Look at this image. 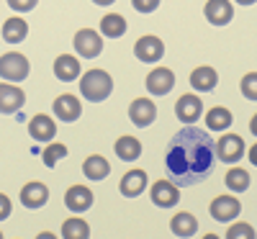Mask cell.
Segmentation results:
<instances>
[{"mask_svg": "<svg viewBox=\"0 0 257 239\" xmlns=\"http://www.w3.org/2000/svg\"><path fill=\"white\" fill-rule=\"evenodd\" d=\"M216 162V142L198 126H185L165 149V167L175 185H196L206 180Z\"/></svg>", "mask_w": 257, "mask_h": 239, "instance_id": "1", "label": "cell"}, {"mask_svg": "<svg viewBox=\"0 0 257 239\" xmlns=\"http://www.w3.org/2000/svg\"><path fill=\"white\" fill-rule=\"evenodd\" d=\"M80 93H82L85 100L100 103L113 93V80L105 70H88L80 80Z\"/></svg>", "mask_w": 257, "mask_h": 239, "instance_id": "2", "label": "cell"}, {"mask_svg": "<svg viewBox=\"0 0 257 239\" xmlns=\"http://www.w3.org/2000/svg\"><path fill=\"white\" fill-rule=\"evenodd\" d=\"M29 70H31V64L24 54H18V52H8L0 57V77L8 80V82H21V80H26L29 77Z\"/></svg>", "mask_w": 257, "mask_h": 239, "instance_id": "3", "label": "cell"}, {"mask_svg": "<svg viewBox=\"0 0 257 239\" xmlns=\"http://www.w3.org/2000/svg\"><path fill=\"white\" fill-rule=\"evenodd\" d=\"M72 44H75L77 54L85 57V59H93V57H98L103 52V39H100V34L95 29H80L75 34Z\"/></svg>", "mask_w": 257, "mask_h": 239, "instance_id": "4", "label": "cell"}, {"mask_svg": "<svg viewBox=\"0 0 257 239\" xmlns=\"http://www.w3.org/2000/svg\"><path fill=\"white\" fill-rule=\"evenodd\" d=\"M242 211V203L234 198V195H216V198L211 201V216L216 221L226 224V221H234Z\"/></svg>", "mask_w": 257, "mask_h": 239, "instance_id": "5", "label": "cell"}, {"mask_svg": "<svg viewBox=\"0 0 257 239\" xmlns=\"http://www.w3.org/2000/svg\"><path fill=\"white\" fill-rule=\"evenodd\" d=\"M147 90L152 95H167L170 90L175 88V72L170 67H155L152 72L147 75Z\"/></svg>", "mask_w": 257, "mask_h": 239, "instance_id": "6", "label": "cell"}, {"mask_svg": "<svg viewBox=\"0 0 257 239\" xmlns=\"http://www.w3.org/2000/svg\"><path fill=\"white\" fill-rule=\"evenodd\" d=\"M244 155V139L237 137V134H224L219 142H216V157H221V162H239Z\"/></svg>", "mask_w": 257, "mask_h": 239, "instance_id": "7", "label": "cell"}, {"mask_svg": "<svg viewBox=\"0 0 257 239\" xmlns=\"http://www.w3.org/2000/svg\"><path fill=\"white\" fill-rule=\"evenodd\" d=\"M26 103V93L11 82H0V113H16Z\"/></svg>", "mask_w": 257, "mask_h": 239, "instance_id": "8", "label": "cell"}, {"mask_svg": "<svg viewBox=\"0 0 257 239\" xmlns=\"http://www.w3.org/2000/svg\"><path fill=\"white\" fill-rule=\"evenodd\" d=\"M149 195H152V203L160 208H170L180 201V190L173 180H157L152 190H149Z\"/></svg>", "mask_w": 257, "mask_h": 239, "instance_id": "9", "label": "cell"}, {"mask_svg": "<svg viewBox=\"0 0 257 239\" xmlns=\"http://www.w3.org/2000/svg\"><path fill=\"white\" fill-rule=\"evenodd\" d=\"M128 118H132L134 126L144 129L157 118V105L149 100V98H137L132 105H128Z\"/></svg>", "mask_w": 257, "mask_h": 239, "instance_id": "10", "label": "cell"}, {"mask_svg": "<svg viewBox=\"0 0 257 239\" xmlns=\"http://www.w3.org/2000/svg\"><path fill=\"white\" fill-rule=\"evenodd\" d=\"M175 113L183 124H196L203 113V100L198 95H193V93L180 95V100L175 103Z\"/></svg>", "mask_w": 257, "mask_h": 239, "instance_id": "11", "label": "cell"}, {"mask_svg": "<svg viewBox=\"0 0 257 239\" xmlns=\"http://www.w3.org/2000/svg\"><path fill=\"white\" fill-rule=\"evenodd\" d=\"M52 108H54L57 118H59V121H64V124H72V121H77V118H80V113H82V105H80V100H77L75 95H70V93L59 95V98L52 103Z\"/></svg>", "mask_w": 257, "mask_h": 239, "instance_id": "12", "label": "cell"}, {"mask_svg": "<svg viewBox=\"0 0 257 239\" xmlns=\"http://www.w3.org/2000/svg\"><path fill=\"white\" fill-rule=\"evenodd\" d=\"M64 206L75 213H82L93 206V190L88 185H72L67 193H64Z\"/></svg>", "mask_w": 257, "mask_h": 239, "instance_id": "13", "label": "cell"}, {"mask_svg": "<svg viewBox=\"0 0 257 239\" xmlns=\"http://www.w3.org/2000/svg\"><path fill=\"white\" fill-rule=\"evenodd\" d=\"M134 54L142 62H160L162 54H165V44H162V39H157V36H142L134 44Z\"/></svg>", "mask_w": 257, "mask_h": 239, "instance_id": "14", "label": "cell"}, {"mask_svg": "<svg viewBox=\"0 0 257 239\" xmlns=\"http://www.w3.org/2000/svg\"><path fill=\"white\" fill-rule=\"evenodd\" d=\"M49 201V188L44 183H26L24 188H21V203H24L26 208H41Z\"/></svg>", "mask_w": 257, "mask_h": 239, "instance_id": "15", "label": "cell"}, {"mask_svg": "<svg viewBox=\"0 0 257 239\" xmlns=\"http://www.w3.org/2000/svg\"><path fill=\"white\" fill-rule=\"evenodd\" d=\"M29 134H31V139H36V142H52L54 134H57V124H54L52 116L39 113V116H34V118L29 121Z\"/></svg>", "mask_w": 257, "mask_h": 239, "instance_id": "16", "label": "cell"}, {"mask_svg": "<svg viewBox=\"0 0 257 239\" xmlns=\"http://www.w3.org/2000/svg\"><path fill=\"white\" fill-rule=\"evenodd\" d=\"M144 188H147V172L144 170H128L118 183V190L126 198H137V195L144 193Z\"/></svg>", "mask_w": 257, "mask_h": 239, "instance_id": "17", "label": "cell"}, {"mask_svg": "<svg viewBox=\"0 0 257 239\" xmlns=\"http://www.w3.org/2000/svg\"><path fill=\"white\" fill-rule=\"evenodd\" d=\"M203 13H206V18L211 21L213 26H226L229 21L234 18V8H231L229 0H208Z\"/></svg>", "mask_w": 257, "mask_h": 239, "instance_id": "18", "label": "cell"}, {"mask_svg": "<svg viewBox=\"0 0 257 239\" xmlns=\"http://www.w3.org/2000/svg\"><path fill=\"white\" fill-rule=\"evenodd\" d=\"M216 82H219V75H216V70L213 67H196L190 72V85L196 88L198 93H211L213 88H216Z\"/></svg>", "mask_w": 257, "mask_h": 239, "instance_id": "19", "label": "cell"}, {"mask_svg": "<svg viewBox=\"0 0 257 239\" xmlns=\"http://www.w3.org/2000/svg\"><path fill=\"white\" fill-rule=\"evenodd\" d=\"M54 75H57V80H62V82L77 80V75H80V62H77V57H72V54H59L57 62H54Z\"/></svg>", "mask_w": 257, "mask_h": 239, "instance_id": "20", "label": "cell"}, {"mask_svg": "<svg viewBox=\"0 0 257 239\" xmlns=\"http://www.w3.org/2000/svg\"><path fill=\"white\" fill-rule=\"evenodd\" d=\"M170 229H173V234L175 236H193L198 231V219L193 213H188V211H180V213H175L173 216V221H170Z\"/></svg>", "mask_w": 257, "mask_h": 239, "instance_id": "21", "label": "cell"}, {"mask_svg": "<svg viewBox=\"0 0 257 239\" xmlns=\"http://www.w3.org/2000/svg\"><path fill=\"white\" fill-rule=\"evenodd\" d=\"M82 172H85V178L88 180H105L108 178V172H111V165H108V160L105 157H100V155H90L88 160H85V165H82Z\"/></svg>", "mask_w": 257, "mask_h": 239, "instance_id": "22", "label": "cell"}, {"mask_svg": "<svg viewBox=\"0 0 257 239\" xmlns=\"http://www.w3.org/2000/svg\"><path fill=\"white\" fill-rule=\"evenodd\" d=\"M26 36H29V24L24 18L13 16V18H8L3 24V39L8 41V44H21Z\"/></svg>", "mask_w": 257, "mask_h": 239, "instance_id": "23", "label": "cell"}, {"mask_svg": "<svg viewBox=\"0 0 257 239\" xmlns=\"http://www.w3.org/2000/svg\"><path fill=\"white\" fill-rule=\"evenodd\" d=\"M113 149H116L118 160L134 162V160H139V155H142V142L134 139V137H118V142L113 144Z\"/></svg>", "mask_w": 257, "mask_h": 239, "instance_id": "24", "label": "cell"}, {"mask_svg": "<svg viewBox=\"0 0 257 239\" xmlns=\"http://www.w3.org/2000/svg\"><path fill=\"white\" fill-rule=\"evenodd\" d=\"M100 34L103 36H108V39H118L126 34V18L118 16V13H108V16H103L100 21Z\"/></svg>", "mask_w": 257, "mask_h": 239, "instance_id": "25", "label": "cell"}, {"mask_svg": "<svg viewBox=\"0 0 257 239\" xmlns=\"http://www.w3.org/2000/svg\"><path fill=\"white\" fill-rule=\"evenodd\" d=\"M206 126L211 129V132H224V129L231 126V111L224 108V105L211 108V111L206 113Z\"/></svg>", "mask_w": 257, "mask_h": 239, "instance_id": "26", "label": "cell"}, {"mask_svg": "<svg viewBox=\"0 0 257 239\" xmlns=\"http://www.w3.org/2000/svg\"><path fill=\"white\" fill-rule=\"evenodd\" d=\"M62 239H90V226L77 216H72L62 224Z\"/></svg>", "mask_w": 257, "mask_h": 239, "instance_id": "27", "label": "cell"}, {"mask_svg": "<svg viewBox=\"0 0 257 239\" xmlns=\"http://www.w3.org/2000/svg\"><path fill=\"white\" fill-rule=\"evenodd\" d=\"M226 188L234 190V193H244L249 188V172L242 170V167H231L226 172Z\"/></svg>", "mask_w": 257, "mask_h": 239, "instance_id": "28", "label": "cell"}, {"mask_svg": "<svg viewBox=\"0 0 257 239\" xmlns=\"http://www.w3.org/2000/svg\"><path fill=\"white\" fill-rule=\"evenodd\" d=\"M64 157H67V147L59 144V142L49 144V147L44 149V155H41V160H44L47 167H54V165H57L59 160H64Z\"/></svg>", "mask_w": 257, "mask_h": 239, "instance_id": "29", "label": "cell"}, {"mask_svg": "<svg viewBox=\"0 0 257 239\" xmlns=\"http://www.w3.org/2000/svg\"><path fill=\"white\" fill-rule=\"evenodd\" d=\"M226 239H254V229L244 221H237L226 229Z\"/></svg>", "mask_w": 257, "mask_h": 239, "instance_id": "30", "label": "cell"}, {"mask_svg": "<svg viewBox=\"0 0 257 239\" xmlns=\"http://www.w3.org/2000/svg\"><path fill=\"white\" fill-rule=\"evenodd\" d=\"M239 88H242V95L249 98V100H257V72H247L239 82Z\"/></svg>", "mask_w": 257, "mask_h": 239, "instance_id": "31", "label": "cell"}, {"mask_svg": "<svg viewBox=\"0 0 257 239\" xmlns=\"http://www.w3.org/2000/svg\"><path fill=\"white\" fill-rule=\"evenodd\" d=\"M132 6L139 13H152V11L160 8V0H132Z\"/></svg>", "mask_w": 257, "mask_h": 239, "instance_id": "32", "label": "cell"}, {"mask_svg": "<svg viewBox=\"0 0 257 239\" xmlns=\"http://www.w3.org/2000/svg\"><path fill=\"white\" fill-rule=\"evenodd\" d=\"M36 3H39V0H8V6L13 11H18V13H26V11L36 8Z\"/></svg>", "mask_w": 257, "mask_h": 239, "instance_id": "33", "label": "cell"}, {"mask_svg": "<svg viewBox=\"0 0 257 239\" xmlns=\"http://www.w3.org/2000/svg\"><path fill=\"white\" fill-rule=\"evenodd\" d=\"M11 198H8V195L6 193H0V221H6L8 219V216H11Z\"/></svg>", "mask_w": 257, "mask_h": 239, "instance_id": "34", "label": "cell"}, {"mask_svg": "<svg viewBox=\"0 0 257 239\" xmlns=\"http://www.w3.org/2000/svg\"><path fill=\"white\" fill-rule=\"evenodd\" d=\"M249 162L257 167V144H252V149H249Z\"/></svg>", "mask_w": 257, "mask_h": 239, "instance_id": "35", "label": "cell"}, {"mask_svg": "<svg viewBox=\"0 0 257 239\" xmlns=\"http://www.w3.org/2000/svg\"><path fill=\"white\" fill-rule=\"evenodd\" d=\"M249 132L257 137V113H254V116H252V121H249Z\"/></svg>", "mask_w": 257, "mask_h": 239, "instance_id": "36", "label": "cell"}, {"mask_svg": "<svg viewBox=\"0 0 257 239\" xmlns=\"http://www.w3.org/2000/svg\"><path fill=\"white\" fill-rule=\"evenodd\" d=\"M36 239H57V234H52V231H41V234H36Z\"/></svg>", "mask_w": 257, "mask_h": 239, "instance_id": "37", "label": "cell"}, {"mask_svg": "<svg viewBox=\"0 0 257 239\" xmlns=\"http://www.w3.org/2000/svg\"><path fill=\"white\" fill-rule=\"evenodd\" d=\"M95 6H111V3H116V0H93Z\"/></svg>", "mask_w": 257, "mask_h": 239, "instance_id": "38", "label": "cell"}, {"mask_svg": "<svg viewBox=\"0 0 257 239\" xmlns=\"http://www.w3.org/2000/svg\"><path fill=\"white\" fill-rule=\"evenodd\" d=\"M237 3H239V6H252L254 0H237Z\"/></svg>", "mask_w": 257, "mask_h": 239, "instance_id": "39", "label": "cell"}, {"mask_svg": "<svg viewBox=\"0 0 257 239\" xmlns=\"http://www.w3.org/2000/svg\"><path fill=\"white\" fill-rule=\"evenodd\" d=\"M203 239H221V236H219V234H206Z\"/></svg>", "mask_w": 257, "mask_h": 239, "instance_id": "40", "label": "cell"}, {"mask_svg": "<svg viewBox=\"0 0 257 239\" xmlns=\"http://www.w3.org/2000/svg\"><path fill=\"white\" fill-rule=\"evenodd\" d=\"M0 239H3V231H0Z\"/></svg>", "mask_w": 257, "mask_h": 239, "instance_id": "41", "label": "cell"}]
</instances>
